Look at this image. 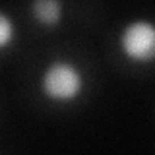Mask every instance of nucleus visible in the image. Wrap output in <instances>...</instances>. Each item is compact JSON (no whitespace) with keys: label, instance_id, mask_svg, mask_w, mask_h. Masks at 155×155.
<instances>
[{"label":"nucleus","instance_id":"obj_1","mask_svg":"<svg viewBox=\"0 0 155 155\" xmlns=\"http://www.w3.org/2000/svg\"><path fill=\"white\" fill-rule=\"evenodd\" d=\"M41 89L52 101H74L84 89L81 72L70 62H52L41 78Z\"/></svg>","mask_w":155,"mask_h":155},{"label":"nucleus","instance_id":"obj_2","mask_svg":"<svg viewBox=\"0 0 155 155\" xmlns=\"http://www.w3.org/2000/svg\"><path fill=\"white\" fill-rule=\"evenodd\" d=\"M120 48L134 62L155 60V25L151 21H132L120 33Z\"/></svg>","mask_w":155,"mask_h":155},{"label":"nucleus","instance_id":"obj_3","mask_svg":"<svg viewBox=\"0 0 155 155\" xmlns=\"http://www.w3.org/2000/svg\"><path fill=\"white\" fill-rule=\"evenodd\" d=\"M31 14L43 25H56L62 19V4L60 0H33Z\"/></svg>","mask_w":155,"mask_h":155},{"label":"nucleus","instance_id":"obj_4","mask_svg":"<svg viewBox=\"0 0 155 155\" xmlns=\"http://www.w3.org/2000/svg\"><path fill=\"white\" fill-rule=\"evenodd\" d=\"M14 35H16V29H14L12 19L4 12H0V48L8 47L14 41Z\"/></svg>","mask_w":155,"mask_h":155}]
</instances>
